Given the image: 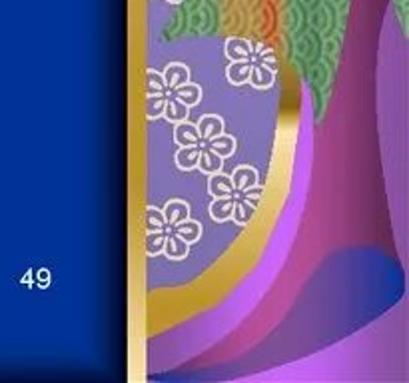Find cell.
I'll return each instance as SVG.
<instances>
[{
    "label": "cell",
    "mask_w": 409,
    "mask_h": 383,
    "mask_svg": "<svg viewBox=\"0 0 409 383\" xmlns=\"http://www.w3.org/2000/svg\"><path fill=\"white\" fill-rule=\"evenodd\" d=\"M250 60L253 64H262L269 68L272 72H278L280 68V62H278V54L276 50L266 44V42H252V54H250Z\"/></svg>",
    "instance_id": "6da1fadb"
},
{
    "label": "cell",
    "mask_w": 409,
    "mask_h": 383,
    "mask_svg": "<svg viewBox=\"0 0 409 383\" xmlns=\"http://www.w3.org/2000/svg\"><path fill=\"white\" fill-rule=\"evenodd\" d=\"M224 52L226 56L230 58V62H236V60H250V54H252V42L248 38H240V36H232L226 40L224 44Z\"/></svg>",
    "instance_id": "7a4b0ae2"
},
{
    "label": "cell",
    "mask_w": 409,
    "mask_h": 383,
    "mask_svg": "<svg viewBox=\"0 0 409 383\" xmlns=\"http://www.w3.org/2000/svg\"><path fill=\"white\" fill-rule=\"evenodd\" d=\"M196 128H198V134H200L202 142L206 144L208 140L220 136L222 132H224V120L218 114H206V116L200 118V122L196 124Z\"/></svg>",
    "instance_id": "3957f363"
},
{
    "label": "cell",
    "mask_w": 409,
    "mask_h": 383,
    "mask_svg": "<svg viewBox=\"0 0 409 383\" xmlns=\"http://www.w3.org/2000/svg\"><path fill=\"white\" fill-rule=\"evenodd\" d=\"M174 142L178 146H200L202 138L198 134L196 124H190L188 120H184V122H178L174 128Z\"/></svg>",
    "instance_id": "277c9868"
},
{
    "label": "cell",
    "mask_w": 409,
    "mask_h": 383,
    "mask_svg": "<svg viewBox=\"0 0 409 383\" xmlns=\"http://www.w3.org/2000/svg\"><path fill=\"white\" fill-rule=\"evenodd\" d=\"M162 76H164V82H166L168 92H170V90H174V88H178V86H182V84L190 82V70H188V66H184V64L174 62V64H168V66L164 68Z\"/></svg>",
    "instance_id": "5b68a950"
},
{
    "label": "cell",
    "mask_w": 409,
    "mask_h": 383,
    "mask_svg": "<svg viewBox=\"0 0 409 383\" xmlns=\"http://www.w3.org/2000/svg\"><path fill=\"white\" fill-rule=\"evenodd\" d=\"M232 178V184H234V190L236 192H244L248 188L256 186L260 182V176H258V170L252 168V166H237L234 170V174L230 176Z\"/></svg>",
    "instance_id": "8992f818"
},
{
    "label": "cell",
    "mask_w": 409,
    "mask_h": 383,
    "mask_svg": "<svg viewBox=\"0 0 409 383\" xmlns=\"http://www.w3.org/2000/svg\"><path fill=\"white\" fill-rule=\"evenodd\" d=\"M222 166H224V158L218 156L214 150H210L208 146H202L200 148V158H198V170L206 176H212V174H218L222 170Z\"/></svg>",
    "instance_id": "52a82bcc"
},
{
    "label": "cell",
    "mask_w": 409,
    "mask_h": 383,
    "mask_svg": "<svg viewBox=\"0 0 409 383\" xmlns=\"http://www.w3.org/2000/svg\"><path fill=\"white\" fill-rule=\"evenodd\" d=\"M208 192L214 198H232L236 190H234L232 178L218 172V174L210 176V180H208Z\"/></svg>",
    "instance_id": "ba28073f"
},
{
    "label": "cell",
    "mask_w": 409,
    "mask_h": 383,
    "mask_svg": "<svg viewBox=\"0 0 409 383\" xmlns=\"http://www.w3.org/2000/svg\"><path fill=\"white\" fill-rule=\"evenodd\" d=\"M166 257H170L174 262H180L184 257H188L190 254V244H186L182 238H178L174 232L166 234V241H164V252Z\"/></svg>",
    "instance_id": "9c48e42d"
},
{
    "label": "cell",
    "mask_w": 409,
    "mask_h": 383,
    "mask_svg": "<svg viewBox=\"0 0 409 383\" xmlns=\"http://www.w3.org/2000/svg\"><path fill=\"white\" fill-rule=\"evenodd\" d=\"M248 82L256 90H269L276 82V72H272L269 68L262 66V64L252 62V72H250Z\"/></svg>",
    "instance_id": "30bf717a"
},
{
    "label": "cell",
    "mask_w": 409,
    "mask_h": 383,
    "mask_svg": "<svg viewBox=\"0 0 409 383\" xmlns=\"http://www.w3.org/2000/svg\"><path fill=\"white\" fill-rule=\"evenodd\" d=\"M250 72H252V60H236L230 62V66L226 68V78L234 86H242L248 84Z\"/></svg>",
    "instance_id": "8fae6325"
},
{
    "label": "cell",
    "mask_w": 409,
    "mask_h": 383,
    "mask_svg": "<svg viewBox=\"0 0 409 383\" xmlns=\"http://www.w3.org/2000/svg\"><path fill=\"white\" fill-rule=\"evenodd\" d=\"M200 148L202 146H180V150L176 152V166L184 172L196 170L198 166V158H200Z\"/></svg>",
    "instance_id": "7c38bea8"
},
{
    "label": "cell",
    "mask_w": 409,
    "mask_h": 383,
    "mask_svg": "<svg viewBox=\"0 0 409 383\" xmlns=\"http://www.w3.org/2000/svg\"><path fill=\"white\" fill-rule=\"evenodd\" d=\"M162 212H164V218H166L168 228H172L176 223L184 222V220L190 218V206L184 200H170Z\"/></svg>",
    "instance_id": "4fadbf2b"
},
{
    "label": "cell",
    "mask_w": 409,
    "mask_h": 383,
    "mask_svg": "<svg viewBox=\"0 0 409 383\" xmlns=\"http://www.w3.org/2000/svg\"><path fill=\"white\" fill-rule=\"evenodd\" d=\"M170 96L178 98L182 104H186L188 108H192V106L200 104V100H202V88H200L198 84L186 82V84H182V86L170 90Z\"/></svg>",
    "instance_id": "5bb4252c"
},
{
    "label": "cell",
    "mask_w": 409,
    "mask_h": 383,
    "mask_svg": "<svg viewBox=\"0 0 409 383\" xmlns=\"http://www.w3.org/2000/svg\"><path fill=\"white\" fill-rule=\"evenodd\" d=\"M232 210H234V198H214L210 204V218L218 223L228 222L232 220Z\"/></svg>",
    "instance_id": "9a60e30c"
},
{
    "label": "cell",
    "mask_w": 409,
    "mask_h": 383,
    "mask_svg": "<svg viewBox=\"0 0 409 383\" xmlns=\"http://www.w3.org/2000/svg\"><path fill=\"white\" fill-rule=\"evenodd\" d=\"M170 232H174L178 238H182L186 244H196L198 239L202 238V225L198 222H194V220H184V222L176 223V225H172V230Z\"/></svg>",
    "instance_id": "2e32d148"
},
{
    "label": "cell",
    "mask_w": 409,
    "mask_h": 383,
    "mask_svg": "<svg viewBox=\"0 0 409 383\" xmlns=\"http://www.w3.org/2000/svg\"><path fill=\"white\" fill-rule=\"evenodd\" d=\"M190 108L186 104H182L178 98H174V96H168V100H166V106H164V118L168 120V122H172V124H178V122H184L186 118H188Z\"/></svg>",
    "instance_id": "e0dca14e"
},
{
    "label": "cell",
    "mask_w": 409,
    "mask_h": 383,
    "mask_svg": "<svg viewBox=\"0 0 409 383\" xmlns=\"http://www.w3.org/2000/svg\"><path fill=\"white\" fill-rule=\"evenodd\" d=\"M206 146H208L210 150H214V152H216L218 156H222V158H228V156H232V154L236 152V140H234V136L224 134V132H222L220 136L208 140Z\"/></svg>",
    "instance_id": "ac0fdd59"
},
{
    "label": "cell",
    "mask_w": 409,
    "mask_h": 383,
    "mask_svg": "<svg viewBox=\"0 0 409 383\" xmlns=\"http://www.w3.org/2000/svg\"><path fill=\"white\" fill-rule=\"evenodd\" d=\"M256 216V204L242 200V198H234V210H232V218L237 225H248Z\"/></svg>",
    "instance_id": "d6986e66"
},
{
    "label": "cell",
    "mask_w": 409,
    "mask_h": 383,
    "mask_svg": "<svg viewBox=\"0 0 409 383\" xmlns=\"http://www.w3.org/2000/svg\"><path fill=\"white\" fill-rule=\"evenodd\" d=\"M144 225H146V232H162V230H168V223H166V218H164V212L152 206L146 207V212H144Z\"/></svg>",
    "instance_id": "ffe728a7"
},
{
    "label": "cell",
    "mask_w": 409,
    "mask_h": 383,
    "mask_svg": "<svg viewBox=\"0 0 409 383\" xmlns=\"http://www.w3.org/2000/svg\"><path fill=\"white\" fill-rule=\"evenodd\" d=\"M166 234L168 230H162V232H148L146 234V241H144V250H146V255L150 257H156L164 252V241H166Z\"/></svg>",
    "instance_id": "44dd1931"
},
{
    "label": "cell",
    "mask_w": 409,
    "mask_h": 383,
    "mask_svg": "<svg viewBox=\"0 0 409 383\" xmlns=\"http://www.w3.org/2000/svg\"><path fill=\"white\" fill-rule=\"evenodd\" d=\"M158 94H168L166 82L164 76L156 72L154 68L146 70V96H158Z\"/></svg>",
    "instance_id": "7402d4cb"
},
{
    "label": "cell",
    "mask_w": 409,
    "mask_h": 383,
    "mask_svg": "<svg viewBox=\"0 0 409 383\" xmlns=\"http://www.w3.org/2000/svg\"><path fill=\"white\" fill-rule=\"evenodd\" d=\"M168 94H158V96H146V118L148 120H158L164 114V106H166Z\"/></svg>",
    "instance_id": "603a6c76"
},
{
    "label": "cell",
    "mask_w": 409,
    "mask_h": 383,
    "mask_svg": "<svg viewBox=\"0 0 409 383\" xmlns=\"http://www.w3.org/2000/svg\"><path fill=\"white\" fill-rule=\"evenodd\" d=\"M264 192H266V188H264V186L256 184V186L248 188V190L234 192V196H232V198H242V200H248V202H252V204H256V206H258V202L262 200Z\"/></svg>",
    "instance_id": "cb8c5ba5"
},
{
    "label": "cell",
    "mask_w": 409,
    "mask_h": 383,
    "mask_svg": "<svg viewBox=\"0 0 409 383\" xmlns=\"http://www.w3.org/2000/svg\"><path fill=\"white\" fill-rule=\"evenodd\" d=\"M168 2H170V4H182L184 0H168Z\"/></svg>",
    "instance_id": "d4e9b609"
}]
</instances>
